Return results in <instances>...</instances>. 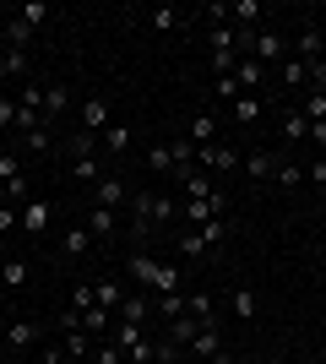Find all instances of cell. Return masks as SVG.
I'll return each instance as SVG.
<instances>
[{
    "label": "cell",
    "instance_id": "1",
    "mask_svg": "<svg viewBox=\"0 0 326 364\" xmlns=\"http://www.w3.org/2000/svg\"><path fill=\"white\" fill-rule=\"evenodd\" d=\"M125 277H131L141 294H153V299L190 289V283H185V267H180V261H158L147 245H131V256H125Z\"/></svg>",
    "mask_w": 326,
    "mask_h": 364
},
{
    "label": "cell",
    "instance_id": "2",
    "mask_svg": "<svg viewBox=\"0 0 326 364\" xmlns=\"http://www.w3.org/2000/svg\"><path fill=\"white\" fill-rule=\"evenodd\" d=\"M0 201H11V207H28V201H33L28 152H22V147H0Z\"/></svg>",
    "mask_w": 326,
    "mask_h": 364
},
{
    "label": "cell",
    "instance_id": "3",
    "mask_svg": "<svg viewBox=\"0 0 326 364\" xmlns=\"http://www.w3.org/2000/svg\"><path fill=\"white\" fill-rule=\"evenodd\" d=\"M185 353H190V359H202V364H234L229 337H223V321H207L202 332L185 343Z\"/></svg>",
    "mask_w": 326,
    "mask_h": 364
},
{
    "label": "cell",
    "instance_id": "4",
    "mask_svg": "<svg viewBox=\"0 0 326 364\" xmlns=\"http://www.w3.org/2000/svg\"><path fill=\"white\" fill-rule=\"evenodd\" d=\"M239 164H245V152H239V147H229V141L196 147V168H202L207 180H229V174H239Z\"/></svg>",
    "mask_w": 326,
    "mask_h": 364
},
{
    "label": "cell",
    "instance_id": "5",
    "mask_svg": "<svg viewBox=\"0 0 326 364\" xmlns=\"http://www.w3.org/2000/svg\"><path fill=\"white\" fill-rule=\"evenodd\" d=\"M288 55H294L288 33H278V28H256V33H250V60H261L266 71H278Z\"/></svg>",
    "mask_w": 326,
    "mask_h": 364
},
{
    "label": "cell",
    "instance_id": "6",
    "mask_svg": "<svg viewBox=\"0 0 326 364\" xmlns=\"http://www.w3.org/2000/svg\"><path fill=\"white\" fill-rule=\"evenodd\" d=\"M55 326H60V348L71 353L77 364H87V359L98 353V337H87V332H82V316H77V310H65V316L55 321Z\"/></svg>",
    "mask_w": 326,
    "mask_h": 364
},
{
    "label": "cell",
    "instance_id": "7",
    "mask_svg": "<svg viewBox=\"0 0 326 364\" xmlns=\"http://www.w3.org/2000/svg\"><path fill=\"white\" fill-rule=\"evenodd\" d=\"M212 218H229V196H223V191L196 196V201H180V223L185 228H202V223H212Z\"/></svg>",
    "mask_w": 326,
    "mask_h": 364
},
{
    "label": "cell",
    "instance_id": "8",
    "mask_svg": "<svg viewBox=\"0 0 326 364\" xmlns=\"http://www.w3.org/2000/svg\"><path fill=\"white\" fill-rule=\"evenodd\" d=\"M82 131H87V136H104L109 125H114V114H109V98L104 92H93V98H82Z\"/></svg>",
    "mask_w": 326,
    "mask_h": 364
},
{
    "label": "cell",
    "instance_id": "9",
    "mask_svg": "<svg viewBox=\"0 0 326 364\" xmlns=\"http://www.w3.org/2000/svg\"><path fill=\"white\" fill-rule=\"evenodd\" d=\"M278 164H283L278 147H256V152H245V164H239V168L250 174V185H266V180H278Z\"/></svg>",
    "mask_w": 326,
    "mask_h": 364
},
{
    "label": "cell",
    "instance_id": "10",
    "mask_svg": "<svg viewBox=\"0 0 326 364\" xmlns=\"http://www.w3.org/2000/svg\"><path fill=\"white\" fill-rule=\"evenodd\" d=\"M82 228L93 234V245H109V240H120V213H109V207H87Z\"/></svg>",
    "mask_w": 326,
    "mask_h": 364
},
{
    "label": "cell",
    "instance_id": "11",
    "mask_svg": "<svg viewBox=\"0 0 326 364\" xmlns=\"http://www.w3.org/2000/svg\"><path fill=\"white\" fill-rule=\"evenodd\" d=\"M49 228H55V201L33 196L28 207H22V234H33V240H38V234H49Z\"/></svg>",
    "mask_w": 326,
    "mask_h": 364
},
{
    "label": "cell",
    "instance_id": "12",
    "mask_svg": "<svg viewBox=\"0 0 326 364\" xmlns=\"http://www.w3.org/2000/svg\"><path fill=\"white\" fill-rule=\"evenodd\" d=\"M0 337H6V353H28L33 343H38V321H28V316H11Z\"/></svg>",
    "mask_w": 326,
    "mask_h": 364
},
{
    "label": "cell",
    "instance_id": "13",
    "mask_svg": "<svg viewBox=\"0 0 326 364\" xmlns=\"http://www.w3.org/2000/svg\"><path fill=\"white\" fill-rule=\"evenodd\" d=\"M125 201H131V185H125L120 174H104V180L93 185V207H109V213H120Z\"/></svg>",
    "mask_w": 326,
    "mask_h": 364
},
{
    "label": "cell",
    "instance_id": "14",
    "mask_svg": "<svg viewBox=\"0 0 326 364\" xmlns=\"http://www.w3.org/2000/svg\"><path fill=\"white\" fill-rule=\"evenodd\" d=\"M294 55L305 65L310 60H326V33H321V22H305V28L294 33Z\"/></svg>",
    "mask_w": 326,
    "mask_h": 364
},
{
    "label": "cell",
    "instance_id": "15",
    "mask_svg": "<svg viewBox=\"0 0 326 364\" xmlns=\"http://www.w3.org/2000/svg\"><path fill=\"white\" fill-rule=\"evenodd\" d=\"M196 147H212L223 141V120H217V109H202V114H190V131H185Z\"/></svg>",
    "mask_w": 326,
    "mask_h": 364
},
{
    "label": "cell",
    "instance_id": "16",
    "mask_svg": "<svg viewBox=\"0 0 326 364\" xmlns=\"http://www.w3.org/2000/svg\"><path fill=\"white\" fill-rule=\"evenodd\" d=\"M114 321H131V326H147L153 321V294H125L120 299V310H114Z\"/></svg>",
    "mask_w": 326,
    "mask_h": 364
},
{
    "label": "cell",
    "instance_id": "17",
    "mask_svg": "<svg viewBox=\"0 0 326 364\" xmlns=\"http://www.w3.org/2000/svg\"><path fill=\"white\" fill-rule=\"evenodd\" d=\"M174 250H180V261H207L212 250H207V240H202V228H174Z\"/></svg>",
    "mask_w": 326,
    "mask_h": 364
},
{
    "label": "cell",
    "instance_id": "18",
    "mask_svg": "<svg viewBox=\"0 0 326 364\" xmlns=\"http://www.w3.org/2000/svg\"><path fill=\"white\" fill-rule=\"evenodd\" d=\"M261 114H266V98H261V92H239V98L229 104V120H239V125H256Z\"/></svg>",
    "mask_w": 326,
    "mask_h": 364
},
{
    "label": "cell",
    "instance_id": "19",
    "mask_svg": "<svg viewBox=\"0 0 326 364\" xmlns=\"http://www.w3.org/2000/svg\"><path fill=\"white\" fill-rule=\"evenodd\" d=\"M266 76H272V71H266L261 60H250V55L234 65V82H239V92H261V87H266Z\"/></svg>",
    "mask_w": 326,
    "mask_h": 364
},
{
    "label": "cell",
    "instance_id": "20",
    "mask_svg": "<svg viewBox=\"0 0 326 364\" xmlns=\"http://www.w3.org/2000/svg\"><path fill=\"white\" fill-rule=\"evenodd\" d=\"M185 22H190V16L180 11V6H153V11H147V28H153V33H180Z\"/></svg>",
    "mask_w": 326,
    "mask_h": 364
},
{
    "label": "cell",
    "instance_id": "21",
    "mask_svg": "<svg viewBox=\"0 0 326 364\" xmlns=\"http://www.w3.org/2000/svg\"><path fill=\"white\" fill-rule=\"evenodd\" d=\"M190 316V289L185 294H163V299H153V321H180Z\"/></svg>",
    "mask_w": 326,
    "mask_h": 364
},
{
    "label": "cell",
    "instance_id": "22",
    "mask_svg": "<svg viewBox=\"0 0 326 364\" xmlns=\"http://www.w3.org/2000/svg\"><path fill=\"white\" fill-rule=\"evenodd\" d=\"M28 256H6L0 261V283H6V294H16V289H28Z\"/></svg>",
    "mask_w": 326,
    "mask_h": 364
},
{
    "label": "cell",
    "instance_id": "23",
    "mask_svg": "<svg viewBox=\"0 0 326 364\" xmlns=\"http://www.w3.org/2000/svg\"><path fill=\"white\" fill-rule=\"evenodd\" d=\"M87 250H93V234H87L82 223H71V228L60 234V256H65V261H77V256H87Z\"/></svg>",
    "mask_w": 326,
    "mask_h": 364
},
{
    "label": "cell",
    "instance_id": "24",
    "mask_svg": "<svg viewBox=\"0 0 326 364\" xmlns=\"http://www.w3.org/2000/svg\"><path fill=\"white\" fill-rule=\"evenodd\" d=\"M278 82H283V87H288V92H299V87H310V65L299 60V55H288V60L278 65Z\"/></svg>",
    "mask_w": 326,
    "mask_h": 364
},
{
    "label": "cell",
    "instance_id": "25",
    "mask_svg": "<svg viewBox=\"0 0 326 364\" xmlns=\"http://www.w3.org/2000/svg\"><path fill=\"white\" fill-rule=\"evenodd\" d=\"M71 109V87L65 82H44V120H60Z\"/></svg>",
    "mask_w": 326,
    "mask_h": 364
},
{
    "label": "cell",
    "instance_id": "26",
    "mask_svg": "<svg viewBox=\"0 0 326 364\" xmlns=\"http://www.w3.org/2000/svg\"><path fill=\"white\" fill-rule=\"evenodd\" d=\"M98 141H104V152H114V158H125V152H131V141H136V131H131V125H125V120H114V125H109V131H104V136H98Z\"/></svg>",
    "mask_w": 326,
    "mask_h": 364
},
{
    "label": "cell",
    "instance_id": "27",
    "mask_svg": "<svg viewBox=\"0 0 326 364\" xmlns=\"http://www.w3.org/2000/svg\"><path fill=\"white\" fill-rule=\"evenodd\" d=\"M141 337H147V326H131V321H114L104 343H114V348H120V353H131V348H136V343H141Z\"/></svg>",
    "mask_w": 326,
    "mask_h": 364
},
{
    "label": "cell",
    "instance_id": "28",
    "mask_svg": "<svg viewBox=\"0 0 326 364\" xmlns=\"http://www.w3.org/2000/svg\"><path fill=\"white\" fill-rule=\"evenodd\" d=\"M229 11H234V28L256 33V22H261V16H266V6H261V0H234Z\"/></svg>",
    "mask_w": 326,
    "mask_h": 364
},
{
    "label": "cell",
    "instance_id": "29",
    "mask_svg": "<svg viewBox=\"0 0 326 364\" xmlns=\"http://www.w3.org/2000/svg\"><path fill=\"white\" fill-rule=\"evenodd\" d=\"M0 44H6V49H28V44H33V28H28V22H22V16L11 11V22L0 28Z\"/></svg>",
    "mask_w": 326,
    "mask_h": 364
},
{
    "label": "cell",
    "instance_id": "30",
    "mask_svg": "<svg viewBox=\"0 0 326 364\" xmlns=\"http://www.w3.org/2000/svg\"><path fill=\"white\" fill-rule=\"evenodd\" d=\"M93 299H98V310H120V299H125V289H120V277H104V283H93Z\"/></svg>",
    "mask_w": 326,
    "mask_h": 364
},
{
    "label": "cell",
    "instance_id": "31",
    "mask_svg": "<svg viewBox=\"0 0 326 364\" xmlns=\"http://www.w3.org/2000/svg\"><path fill=\"white\" fill-rule=\"evenodd\" d=\"M283 136L294 141V147H299V141H310V120H305V114H299L294 104L283 109Z\"/></svg>",
    "mask_w": 326,
    "mask_h": 364
},
{
    "label": "cell",
    "instance_id": "32",
    "mask_svg": "<svg viewBox=\"0 0 326 364\" xmlns=\"http://www.w3.org/2000/svg\"><path fill=\"white\" fill-rule=\"evenodd\" d=\"M202 326H207V321H196V316H180V321H169V332H163V337H169L174 348H185V343H190L196 332H202Z\"/></svg>",
    "mask_w": 326,
    "mask_h": 364
},
{
    "label": "cell",
    "instance_id": "33",
    "mask_svg": "<svg viewBox=\"0 0 326 364\" xmlns=\"http://www.w3.org/2000/svg\"><path fill=\"white\" fill-rule=\"evenodd\" d=\"M229 310H234V321H256V310H261V299L250 289H234L229 294Z\"/></svg>",
    "mask_w": 326,
    "mask_h": 364
},
{
    "label": "cell",
    "instance_id": "34",
    "mask_svg": "<svg viewBox=\"0 0 326 364\" xmlns=\"http://www.w3.org/2000/svg\"><path fill=\"white\" fill-rule=\"evenodd\" d=\"M294 109H299V114H305V120H326V92L321 87H310V92H305V98H294Z\"/></svg>",
    "mask_w": 326,
    "mask_h": 364
},
{
    "label": "cell",
    "instance_id": "35",
    "mask_svg": "<svg viewBox=\"0 0 326 364\" xmlns=\"http://www.w3.org/2000/svg\"><path fill=\"white\" fill-rule=\"evenodd\" d=\"M71 180L77 185H98L104 180V158H77V164H71Z\"/></svg>",
    "mask_w": 326,
    "mask_h": 364
},
{
    "label": "cell",
    "instance_id": "36",
    "mask_svg": "<svg viewBox=\"0 0 326 364\" xmlns=\"http://www.w3.org/2000/svg\"><path fill=\"white\" fill-rule=\"evenodd\" d=\"M22 152H38V158H44V152H55V125L44 120L33 136H22Z\"/></svg>",
    "mask_w": 326,
    "mask_h": 364
},
{
    "label": "cell",
    "instance_id": "37",
    "mask_svg": "<svg viewBox=\"0 0 326 364\" xmlns=\"http://www.w3.org/2000/svg\"><path fill=\"white\" fill-rule=\"evenodd\" d=\"M147 168H153V174H169V180H174V152H169V141H158V147L147 152Z\"/></svg>",
    "mask_w": 326,
    "mask_h": 364
},
{
    "label": "cell",
    "instance_id": "38",
    "mask_svg": "<svg viewBox=\"0 0 326 364\" xmlns=\"http://www.w3.org/2000/svg\"><path fill=\"white\" fill-rule=\"evenodd\" d=\"M202 240H207V250H223V245H229V218H212V223H202Z\"/></svg>",
    "mask_w": 326,
    "mask_h": 364
},
{
    "label": "cell",
    "instance_id": "39",
    "mask_svg": "<svg viewBox=\"0 0 326 364\" xmlns=\"http://www.w3.org/2000/svg\"><path fill=\"white\" fill-rule=\"evenodd\" d=\"M98 152H104V141H98V136H87V131L71 136V164H77V158H98Z\"/></svg>",
    "mask_w": 326,
    "mask_h": 364
},
{
    "label": "cell",
    "instance_id": "40",
    "mask_svg": "<svg viewBox=\"0 0 326 364\" xmlns=\"http://www.w3.org/2000/svg\"><path fill=\"white\" fill-rule=\"evenodd\" d=\"M16 16H22V22H28L33 33H38V28H44V22H49V16H55V11H49L44 0H33V6H16Z\"/></svg>",
    "mask_w": 326,
    "mask_h": 364
},
{
    "label": "cell",
    "instance_id": "41",
    "mask_svg": "<svg viewBox=\"0 0 326 364\" xmlns=\"http://www.w3.org/2000/svg\"><path fill=\"white\" fill-rule=\"evenodd\" d=\"M278 185L299 191V185H305V164H288V158H283V164H278Z\"/></svg>",
    "mask_w": 326,
    "mask_h": 364
},
{
    "label": "cell",
    "instance_id": "42",
    "mask_svg": "<svg viewBox=\"0 0 326 364\" xmlns=\"http://www.w3.org/2000/svg\"><path fill=\"white\" fill-rule=\"evenodd\" d=\"M212 98L217 104H234V98H239V82H234V76H212Z\"/></svg>",
    "mask_w": 326,
    "mask_h": 364
},
{
    "label": "cell",
    "instance_id": "43",
    "mask_svg": "<svg viewBox=\"0 0 326 364\" xmlns=\"http://www.w3.org/2000/svg\"><path fill=\"white\" fill-rule=\"evenodd\" d=\"M93 283H77V289H71V310H77V316H82V310H93Z\"/></svg>",
    "mask_w": 326,
    "mask_h": 364
},
{
    "label": "cell",
    "instance_id": "44",
    "mask_svg": "<svg viewBox=\"0 0 326 364\" xmlns=\"http://www.w3.org/2000/svg\"><path fill=\"white\" fill-rule=\"evenodd\" d=\"M11 228H22V207L0 201V234H11Z\"/></svg>",
    "mask_w": 326,
    "mask_h": 364
},
{
    "label": "cell",
    "instance_id": "45",
    "mask_svg": "<svg viewBox=\"0 0 326 364\" xmlns=\"http://www.w3.org/2000/svg\"><path fill=\"white\" fill-rule=\"evenodd\" d=\"M6 76H28V49H6Z\"/></svg>",
    "mask_w": 326,
    "mask_h": 364
},
{
    "label": "cell",
    "instance_id": "46",
    "mask_svg": "<svg viewBox=\"0 0 326 364\" xmlns=\"http://www.w3.org/2000/svg\"><path fill=\"white\" fill-rule=\"evenodd\" d=\"M305 180H310L315 191H321V185H326V152H321V158H310V164H305Z\"/></svg>",
    "mask_w": 326,
    "mask_h": 364
},
{
    "label": "cell",
    "instance_id": "47",
    "mask_svg": "<svg viewBox=\"0 0 326 364\" xmlns=\"http://www.w3.org/2000/svg\"><path fill=\"white\" fill-rule=\"evenodd\" d=\"M11 125H16V98L0 92V131H11Z\"/></svg>",
    "mask_w": 326,
    "mask_h": 364
},
{
    "label": "cell",
    "instance_id": "48",
    "mask_svg": "<svg viewBox=\"0 0 326 364\" xmlns=\"http://www.w3.org/2000/svg\"><path fill=\"white\" fill-rule=\"evenodd\" d=\"M93 364H125V353L114 348V343H98V353H93Z\"/></svg>",
    "mask_w": 326,
    "mask_h": 364
},
{
    "label": "cell",
    "instance_id": "49",
    "mask_svg": "<svg viewBox=\"0 0 326 364\" xmlns=\"http://www.w3.org/2000/svg\"><path fill=\"white\" fill-rule=\"evenodd\" d=\"M44 364H77V359H71V353H65L60 343H55V348H44Z\"/></svg>",
    "mask_w": 326,
    "mask_h": 364
},
{
    "label": "cell",
    "instance_id": "50",
    "mask_svg": "<svg viewBox=\"0 0 326 364\" xmlns=\"http://www.w3.org/2000/svg\"><path fill=\"white\" fill-rule=\"evenodd\" d=\"M310 87L326 92V60H310Z\"/></svg>",
    "mask_w": 326,
    "mask_h": 364
},
{
    "label": "cell",
    "instance_id": "51",
    "mask_svg": "<svg viewBox=\"0 0 326 364\" xmlns=\"http://www.w3.org/2000/svg\"><path fill=\"white\" fill-rule=\"evenodd\" d=\"M310 147H326V120H315V125H310Z\"/></svg>",
    "mask_w": 326,
    "mask_h": 364
},
{
    "label": "cell",
    "instance_id": "52",
    "mask_svg": "<svg viewBox=\"0 0 326 364\" xmlns=\"http://www.w3.org/2000/svg\"><path fill=\"white\" fill-rule=\"evenodd\" d=\"M0 82H6V44H0Z\"/></svg>",
    "mask_w": 326,
    "mask_h": 364
},
{
    "label": "cell",
    "instance_id": "53",
    "mask_svg": "<svg viewBox=\"0 0 326 364\" xmlns=\"http://www.w3.org/2000/svg\"><path fill=\"white\" fill-rule=\"evenodd\" d=\"M0 359H6V337H0Z\"/></svg>",
    "mask_w": 326,
    "mask_h": 364
},
{
    "label": "cell",
    "instance_id": "54",
    "mask_svg": "<svg viewBox=\"0 0 326 364\" xmlns=\"http://www.w3.org/2000/svg\"><path fill=\"white\" fill-rule=\"evenodd\" d=\"M321 207H326V185H321Z\"/></svg>",
    "mask_w": 326,
    "mask_h": 364
},
{
    "label": "cell",
    "instance_id": "55",
    "mask_svg": "<svg viewBox=\"0 0 326 364\" xmlns=\"http://www.w3.org/2000/svg\"><path fill=\"white\" fill-rule=\"evenodd\" d=\"M0 299H6V283H0Z\"/></svg>",
    "mask_w": 326,
    "mask_h": 364
},
{
    "label": "cell",
    "instance_id": "56",
    "mask_svg": "<svg viewBox=\"0 0 326 364\" xmlns=\"http://www.w3.org/2000/svg\"><path fill=\"white\" fill-rule=\"evenodd\" d=\"M180 364H185V359H180Z\"/></svg>",
    "mask_w": 326,
    "mask_h": 364
}]
</instances>
